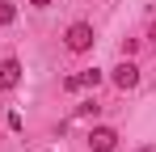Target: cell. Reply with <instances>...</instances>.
Wrapping results in <instances>:
<instances>
[{
	"label": "cell",
	"mask_w": 156,
	"mask_h": 152,
	"mask_svg": "<svg viewBox=\"0 0 156 152\" xmlns=\"http://www.w3.org/2000/svg\"><path fill=\"white\" fill-rule=\"evenodd\" d=\"M97 110H101L97 101H84V106H76V114H80V118H97Z\"/></svg>",
	"instance_id": "cell-7"
},
{
	"label": "cell",
	"mask_w": 156,
	"mask_h": 152,
	"mask_svg": "<svg viewBox=\"0 0 156 152\" xmlns=\"http://www.w3.org/2000/svg\"><path fill=\"white\" fill-rule=\"evenodd\" d=\"M13 17H17V9L9 0H0V25H13Z\"/></svg>",
	"instance_id": "cell-6"
},
{
	"label": "cell",
	"mask_w": 156,
	"mask_h": 152,
	"mask_svg": "<svg viewBox=\"0 0 156 152\" xmlns=\"http://www.w3.org/2000/svg\"><path fill=\"white\" fill-rule=\"evenodd\" d=\"M114 85H118L122 93H127V89H135V85H139V68H135L131 59H122V63L114 68Z\"/></svg>",
	"instance_id": "cell-3"
},
{
	"label": "cell",
	"mask_w": 156,
	"mask_h": 152,
	"mask_svg": "<svg viewBox=\"0 0 156 152\" xmlns=\"http://www.w3.org/2000/svg\"><path fill=\"white\" fill-rule=\"evenodd\" d=\"M89 148L93 152H114L118 148V131L114 127H93L89 131Z\"/></svg>",
	"instance_id": "cell-2"
},
{
	"label": "cell",
	"mask_w": 156,
	"mask_h": 152,
	"mask_svg": "<svg viewBox=\"0 0 156 152\" xmlns=\"http://www.w3.org/2000/svg\"><path fill=\"white\" fill-rule=\"evenodd\" d=\"M63 42H68L72 55L93 51V42H97V38H93V25H89V21H72V25H68V34H63Z\"/></svg>",
	"instance_id": "cell-1"
},
{
	"label": "cell",
	"mask_w": 156,
	"mask_h": 152,
	"mask_svg": "<svg viewBox=\"0 0 156 152\" xmlns=\"http://www.w3.org/2000/svg\"><path fill=\"white\" fill-rule=\"evenodd\" d=\"M148 38H156V25H152V30H148Z\"/></svg>",
	"instance_id": "cell-10"
},
{
	"label": "cell",
	"mask_w": 156,
	"mask_h": 152,
	"mask_svg": "<svg viewBox=\"0 0 156 152\" xmlns=\"http://www.w3.org/2000/svg\"><path fill=\"white\" fill-rule=\"evenodd\" d=\"M76 80H80V89H97V85H101V68H89V72H80Z\"/></svg>",
	"instance_id": "cell-5"
},
{
	"label": "cell",
	"mask_w": 156,
	"mask_h": 152,
	"mask_svg": "<svg viewBox=\"0 0 156 152\" xmlns=\"http://www.w3.org/2000/svg\"><path fill=\"white\" fill-rule=\"evenodd\" d=\"M144 152H156V148H144Z\"/></svg>",
	"instance_id": "cell-11"
},
{
	"label": "cell",
	"mask_w": 156,
	"mask_h": 152,
	"mask_svg": "<svg viewBox=\"0 0 156 152\" xmlns=\"http://www.w3.org/2000/svg\"><path fill=\"white\" fill-rule=\"evenodd\" d=\"M21 85V63L17 59H0V89H17Z\"/></svg>",
	"instance_id": "cell-4"
},
{
	"label": "cell",
	"mask_w": 156,
	"mask_h": 152,
	"mask_svg": "<svg viewBox=\"0 0 156 152\" xmlns=\"http://www.w3.org/2000/svg\"><path fill=\"white\" fill-rule=\"evenodd\" d=\"M30 4H34V9H47V4H55V0H30Z\"/></svg>",
	"instance_id": "cell-9"
},
{
	"label": "cell",
	"mask_w": 156,
	"mask_h": 152,
	"mask_svg": "<svg viewBox=\"0 0 156 152\" xmlns=\"http://www.w3.org/2000/svg\"><path fill=\"white\" fill-rule=\"evenodd\" d=\"M135 51H139V38H122V59H131Z\"/></svg>",
	"instance_id": "cell-8"
}]
</instances>
